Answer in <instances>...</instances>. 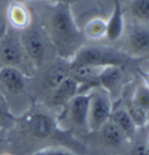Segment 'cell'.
<instances>
[{
	"mask_svg": "<svg viewBox=\"0 0 149 155\" xmlns=\"http://www.w3.org/2000/svg\"><path fill=\"white\" fill-rule=\"evenodd\" d=\"M30 10L32 18L49 37L58 57L70 60L85 45L86 38L75 21L69 4L49 2L35 5Z\"/></svg>",
	"mask_w": 149,
	"mask_h": 155,
	"instance_id": "obj_1",
	"label": "cell"
},
{
	"mask_svg": "<svg viewBox=\"0 0 149 155\" xmlns=\"http://www.w3.org/2000/svg\"><path fill=\"white\" fill-rule=\"evenodd\" d=\"M23 47L34 68H42L58 58L54 46L41 25L32 18L25 28L19 31Z\"/></svg>",
	"mask_w": 149,
	"mask_h": 155,
	"instance_id": "obj_2",
	"label": "cell"
},
{
	"mask_svg": "<svg viewBox=\"0 0 149 155\" xmlns=\"http://www.w3.org/2000/svg\"><path fill=\"white\" fill-rule=\"evenodd\" d=\"M129 57L122 50L106 45H83L70 59L71 66L91 65L106 67L110 65L122 66Z\"/></svg>",
	"mask_w": 149,
	"mask_h": 155,
	"instance_id": "obj_3",
	"label": "cell"
},
{
	"mask_svg": "<svg viewBox=\"0 0 149 155\" xmlns=\"http://www.w3.org/2000/svg\"><path fill=\"white\" fill-rule=\"evenodd\" d=\"M12 66L22 71L26 76L35 70L23 47L19 31L8 25L0 38V67Z\"/></svg>",
	"mask_w": 149,
	"mask_h": 155,
	"instance_id": "obj_4",
	"label": "cell"
},
{
	"mask_svg": "<svg viewBox=\"0 0 149 155\" xmlns=\"http://www.w3.org/2000/svg\"><path fill=\"white\" fill-rule=\"evenodd\" d=\"M89 93L87 129L97 133L108 120L114 109L113 99L99 86L92 88Z\"/></svg>",
	"mask_w": 149,
	"mask_h": 155,
	"instance_id": "obj_5",
	"label": "cell"
},
{
	"mask_svg": "<svg viewBox=\"0 0 149 155\" xmlns=\"http://www.w3.org/2000/svg\"><path fill=\"white\" fill-rule=\"evenodd\" d=\"M126 50L123 51L129 58H147L149 53L148 25L134 23L126 33Z\"/></svg>",
	"mask_w": 149,
	"mask_h": 155,
	"instance_id": "obj_6",
	"label": "cell"
},
{
	"mask_svg": "<svg viewBox=\"0 0 149 155\" xmlns=\"http://www.w3.org/2000/svg\"><path fill=\"white\" fill-rule=\"evenodd\" d=\"M25 127L31 135L38 139H46L54 134L57 126L48 113L34 112L26 117Z\"/></svg>",
	"mask_w": 149,
	"mask_h": 155,
	"instance_id": "obj_7",
	"label": "cell"
},
{
	"mask_svg": "<svg viewBox=\"0 0 149 155\" xmlns=\"http://www.w3.org/2000/svg\"><path fill=\"white\" fill-rule=\"evenodd\" d=\"M65 113L72 125L87 129L89 93L79 92L67 104Z\"/></svg>",
	"mask_w": 149,
	"mask_h": 155,
	"instance_id": "obj_8",
	"label": "cell"
},
{
	"mask_svg": "<svg viewBox=\"0 0 149 155\" xmlns=\"http://www.w3.org/2000/svg\"><path fill=\"white\" fill-rule=\"evenodd\" d=\"M123 79V67L110 65L102 68L98 78V83L99 87L106 91L113 99L121 91Z\"/></svg>",
	"mask_w": 149,
	"mask_h": 155,
	"instance_id": "obj_9",
	"label": "cell"
},
{
	"mask_svg": "<svg viewBox=\"0 0 149 155\" xmlns=\"http://www.w3.org/2000/svg\"><path fill=\"white\" fill-rule=\"evenodd\" d=\"M71 64L70 60L58 57L53 60L46 71L44 78L45 87L50 90H54L58 85H60L65 78L70 77Z\"/></svg>",
	"mask_w": 149,
	"mask_h": 155,
	"instance_id": "obj_10",
	"label": "cell"
},
{
	"mask_svg": "<svg viewBox=\"0 0 149 155\" xmlns=\"http://www.w3.org/2000/svg\"><path fill=\"white\" fill-rule=\"evenodd\" d=\"M80 85L72 78L68 77L51 91V103L56 107L65 108L67 104L79 93Z\"/></svg>",
	"mask_w": 149,
	"mask_h": 155,
	"instance_id": "obj_11",
	"label": "cell"
},
{
	"mask_svg": "<svg viewBox=\"0 0 149 155\" xmlns=\"http://www.w3.org/2000/svg\"><path fill=\"white\" fill-rule=\"evenodd\" d=\"M125 16L120 0L114 1L113 12L107 20L106 38L110 42H115L123 37L125 31Z\"/></svg>",
	"mask_w": 149,
	"mask_h": 155,
	"instance_id": "obj_12",
	"label": "cell"
},
{
	"mask_svg": "<svg viewBox=\"0 0 149 155\" xmlns=\"http://www.w3.org/2000/svg\"><path fill=\"white\" fill-rule=\"evenodd\" d=\"M8 25L18 31L25 28L32 20L29 6L19 1H11L7 13Z\"/></svg>",
	"mask_w": 149,
	"mask_h": 155,
	"instance_id": "obj_13",
	"label": "cell"
},
{
	"mask_svg": "<svg viewBox=\"0 0 149 155\" xmlns=\"http://www.w3.org/2000/svg\"><path fill=\"white\" fill-rule=\"evenodd\" d=\"M26 78L27 76L18 68L0 67V85L9 92L17 93L22 91L25 85Z\"/></svg>",
	"mask_w": 149,
	"mask_h": 155,
	"instance_id": "obj_14",
	"label": "cell"
},
{
	"mask_svg": "<svg viewBox=\"0 0 149 155\" xmlns=\"http://www.w3.org/2000/svg\"><path fill=\"white\" fill-rule=\"evenodd\" d=\"M110 120L121 129L128 141H133L137 134L138 127L130 117L125 106H119L113 109Z\"/></svg>",
	"mask_w": 149,
	"mask_h": 155,
	"instance_id": "obj_15",
	"label": "cell"
},
{
	"mask_svg": "<svg viewBox=\"0 0 149 155\" xmlns=\"http://www.w3.org/2000/svg\"><path fill=\"white\" fill-rule=\"evenodd\" d=\"M98 132L100 134L101 140L110 147H120L126 141H128L123 132L110 120Z\"/></svg>",
	"mask_w": 149,
	"mask_h": 155,
	"instance_id": "obj_16",
	"label": "cell"
},
{
	"mask_svg": "<svg viewBox=\"0 0 149 155\" xmlns=\"http://www.w3.org/2000/svg\"><path fill=\"white\" fill-rule=\"evenodd\" d=\"M127 9L134 23L148 25L149 0H129Z\"/></svg>",
	"mask_w": 149,
	"mask_h": 155,
	"instance_id": "obj_17",
	"label": "cell"
},
{
	"mask_svg": "<svg viewBox=\"0 0 149 155\" xmlns=\"http://www.w3.org/2000/svg\"><path fill=\"white\" fill-rule=\"evenodd\" d=\"M82 31L86 39H101L106 37L107 20H104L99 18H92L91 21L85 24Z\"/></svg>",
	"mask_w": 149,
	"mask_h": 155,
	"instance_id": "obj_18",
	"label": "cell"
},
{
	"mask_svg": "<svg viewBox=\"0 0 149 155\" xmlns=\"http://www.w3.org/2000/svg\"><path fill=\"white\" fill-rule=\"evenodd\" d=\"M125 108L127 109V113H129L133 121L134 122L136 127H138V129L146 127L147 121H148L149 111L138 106L132 100L128 101Z\"/></svg>",
	"mask_w": 149,
	"mask_h": 155,
	"instance_id": "obj_19",
	"label": "cell"
},
{
	"mask_svg": "<svg viewBox=\"0 0 149 155\" xmlns=\"http://www.w3.org/2000/svg\"><path fill=\"white\" fill-rule=\"evenodd\" d=\"M131 100L138 106L149 111V88L147 83L140 85L136 88Z\"/></svg>",
	"mask_w": 149,
	"mask_h": 155,
	"instance_id": "obj_20",
	"label": "cell"
},
{
	"mask_svg": "<svg viewBox=\"0 0 149 155\" xmlns=\"http://www.w3.org/2000/svg\"><path fill=\"white\" fill-rule=\"evenodd\" d=\"M12 0H0V38L8 27V7Z\"/></svg>",
	"mask_w": 149,
	"mask_h": 155,
	"instance_id": "obj_21",
	"label": "cell"
},
{
	"mask_svg": "<svg viewBox=\"0 0 149 155\" xmlns=\"http://www.w3.org/2000/svg\"><path fill=\"white\" fill-rule=\"evenodd\" d=\"M125 155H149L147 140L136 141Z\"/></svg>",
	"mask_w": 149,
	"mask_h": 155,
	"instance_id": "obj_22",
	"label": "cell"
},
{
	"mask_svg": "<svg viewBox=\"0 0 149 155\" xmlns=\"http://www.w3.org/2000/svg\"><path fill=\"white\" fill-rule=\"evenodd\" d=\"M30 155H78L69 149L63 147H46L36 151Z\"/></svg>",
	"mask_w": 149,
	"mask_h": 155,
	"instance_id": "obj_23",
	"label": "cell"
},
{
	"mask_svg": "<svg viewBox=\"0 0 149 155\" xmlns=\"http://www.w3.org/2000/svg\"><path fill=\"white\" fill-rule=\"evenodd\" d=\"M0 110H1V105H0Z\"/></svg>",
	"mask_w": 149,
	"mask_h": 155,
	"instance_id": "obj_24",
	"label": "cell"
}]
</instances>
